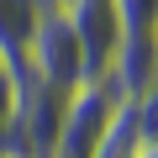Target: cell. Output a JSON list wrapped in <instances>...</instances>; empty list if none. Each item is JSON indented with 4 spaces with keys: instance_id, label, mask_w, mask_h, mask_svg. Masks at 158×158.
I'll return each instance as SVG.
<instances>
[{
    "instance_id": "6",
    "label": "cell",
    "mask_w": 158,
    "mask_h": 158,
    "mask_svg": "<svg viewBox=\"0 0 158 158\" xmlns=\"http://www.w3.org/2000/svg\"><path fill=\"white\" fill-rule=\"evenodd\" d=\"M137 158H158V142H142V153Z\"/></svg>"
},
{
    "instance_id": "2",
    "label": "cell",
    "mask_w": 158,
    "mask_h": 158,
    "mask_svg": "<svg viewBox=\"0 0 158 158\" xmlns=\"http://www.w3.org/2000/svg\"><path fill=\"white\" fill-rule=\"evenodd\" d=\"M27 79H42L53 90H79L85 85V42H79V27L63 6H48L37 37H32V58H27Z\"/></svg>"
},
{
    "instance_id": "5",
    "label": "cell",
    "mask_w": 158,
    "mask_h": 158,
    "mask_svg": "<svg viewBox=\"0 0 158 158\" xmlns=\"http://www.w3.org/2000/svg\"><path fill=\"white\" fill-rule=\"evenodd\" d=\"M16 100H21V85H16V74L0 63V137H11V127H16Z\"/></svg>"
},
{
    "instance_id": "1",
    "label": "cell",
    "mask_w": 158,
    "mask_h": 158,
    "mask_svg": "<svg viewBox=\"0 0 158 158\" xmlns=\"http://www.w3.org/2000/svg\"><path fill=\"white\" fill-rule=\"evenodd\" d=\"M121 90L111 79H85L74 95H69V111H63V127H58V142L48 158H95L116 111H121Z\"/></svg>"
},
{
    "instance_id": "9",
    "label": "cell",
    "mask_w": 158,
    "mask_h": 158,
    "mask_svg": "<svg viewBox=\"0 0 158 158\" xmlns=\"http://www.w3.org/2000/svg\"><path fill=\"white\" fill-rule=\"evenodd\" d=\"M48 6H69V0H48Z\"/></svg>"
},
{
    "instance_id": "7",
    "label": "cell",
    "mask_w": 158,
    "mask_h": 158,
    "mask_svg": "<svg viewBox=\"0 0 158 158\" xmlns=\"http://www.w3.org/2000/svg\"><path fill=\"white\" fill-rule=\"evenodd\" d=\"M6 158H32V153H21V148H6Z\"/></svg>"
},
{
    "instance_id": "3",
    "label": "cell",
    "mask_w": 158,
    "mask_h": 158,
    "mask_svg": "<svg viewBox=\"0 0 158 158\" xmlns=\"http://www.w3.org/2000/svg\"><path fill=\"white\" fill-rule=\"evenodd\" d=\"M42 16H48V0H0V63L16 74V85H27V58Z\"/></svg>"
},
{
    "instance_id": "8",
    "label": "cell",
    "mask_w": 158,
    "mask_h": 158,
    "mask_svg": "<svg viewBox=\"0 0 158 158\" xmlns=\"http://www.w3.org/2000/svg\"><path fill=\"white\" fill-rule=\"evenodd\" d=\"M6 148H11V137H0V158H6Z\"/></svg>"
},
{
    "instance_id": "4",
    "label": "cell",
    "mask_w": 158,
    "mask_h": 158,
    "mask_svg": "<svg viewBox=\"0 0 158 158\" xmlns=\"http://www.w3.org/2000/svg\"><path fill=\"white\" fill-rule=\"evenodd\" d=\"M137 153H142L137 111H132V100H121V111H116V121H111V132H106V142H100L95 158H137Z\"/></svg>"
}]
</instances>
